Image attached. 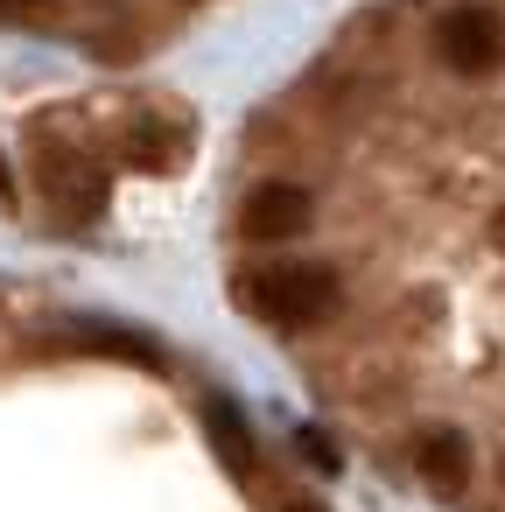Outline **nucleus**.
Wrapping results in <instances>:
<instances>
[{"instance_id": "obj_6", "label": "nucleus", "mask_w": 505, "mask_h": 512, "mask_svg": "<svg viewBox=\"0 0 505 512\" xmlns=\"http://www.w3.org/2000/svg\"><path fill=\"white\" fill-rule=\"evenodd\" d=\"M414 470L449 498V491L470 484V442H463L456 428H421V435H414Z\"/></svg>"}, {"instance_id": "obj_9", "label": "nucleus", "mask_w": 505, "mask_h": 512, "mask_svg": "<svg viewBox=\"0 0 505 512\" xmlns=\"http://www.w3.org/2000/svg\"><path fill=\"white\" fill-rule=\"evenodd\" d=\"M0 204H15V169H8V155H0Z\"/></svg>"}, {"instance_id": "obj_10", "label": "nucleus", "mask_w": 505, "mask_h": 512, "mask_svg": "<svg viewBox=\"0 0 505 512\" xmlns=\"http://www.w3.org/2000/svg\"><path fill=\"white\" fill-rule=\"evenodd\" d=\"M491 246H498V253H505V211H498V218H491Z\"/></svg>"}, {"instance_id": "obj_3", "label": "nucleus", "mask_w": 505, "mask_h": 512, "mask_svg": "<svg viewBox=\"0 0 505 512\" xmlns=\"http://www.w3.org/2000/svg\"><path fill=\"white\" fill-rule=\"evenodd\" d=\"M435 57L456 71V78H491L505 64V22L491 8H449L435 22Z\"/></svg>"}, {"instance_id": "obj_4", "label": "nucleus", "mask_w": 505, "mask_h": 512, "mask_svg": "<svg viewBox=\"0 0 505 512\" xmlns=\"http://www.w3.org/2000/svg\"><path fill=\"white\" fill-rule=\"evenodd\" d=\"M120 162L141 169V176H169L190 162V120H162V113H141L120 127Z\"/></svg>"}, {"instance_id": "obj_8", "label": "nucleus", "mask_w": 505, "mask_h": 512, "mask_svg": "<svg viewBox=\"0 0 505 512\" xmlns=\"http://www.w3.org/2000/svg\"><path fill=\"white\" fill-rule=\"evenodd\" d=\"M295 442H302V456H309L323 477L337 470V449H330V435H323V428H295Z\"/></svg>"}, {"instance_id": "obj_2", "label": "nucleus", "mask_w": 505, "mask_h": 512, "mask_svg": "<svg viewBox=\"0 0 505 512\" xmlns=\"http://www.w3.org/2000/svg\"><path fill=\"white\" fill-rule=\"evenodd\" d=\"M36 176H43V197L64 225H92L106 211V176L92 169L85 148H64L57 134H36Z\"/></svg>"}, {"instance_id": "obj_7", "label": "nucleus", "mask_w": 505, "mask_h": 512, "mask_svg": "<svg viewBox=\"0 0 505 512\" xmlns=\"http://www.w3.org/2000/svg\"><path fill=\"white\" fill-rule=\"evenodd\" d=\"M204 428H211V449L225 456V470L246 477V470H253V428L239 421V407H232V400H211V407H204Z\"/></svg>"}, {"instance_id": "obj_5", "label": "nucleus", "mask_w": 505, "mask_h": 512, "mask_svg": "<svg viewBox=\"0 0 505 512\" xmlns=\"http://www.w3.org/2000/svg\"><path fill=\"white\" fill-rule=\"evenodd\" d=\"M309 190L302 183H260L253 197H246V211H239V225H246V239H260V246H274V239H295V232H309Z\"/></svg>"}, {"instance_id": "obj_1", "label": "nucleus", "mask_w": 505, "mask_h": 512, "mask_svg": "<svg viewBox=\"0 0 505 512\" xmlns=\"http://www.w3.org/2000/svg\"><path fill=\"white\" fill-rule=\"evenodd\" d=\"M246 302L281 330H309L337 309V274L330 267H260L246 281Z\"/></svg>"}, {"instance_id": "obj_11", "label": "nucleus", "mask_w": 505, "mask_h": 512, "mask_svg": "<svg viewBox=\"0 0 505 512\" xmlns=\"http://www.w3.org/2000/svg\"><path fill=\"white\" fill-rule=\"evenodd\" d=\"M288 512H323V505H288Z\"/></svg>"}]
</instances>
